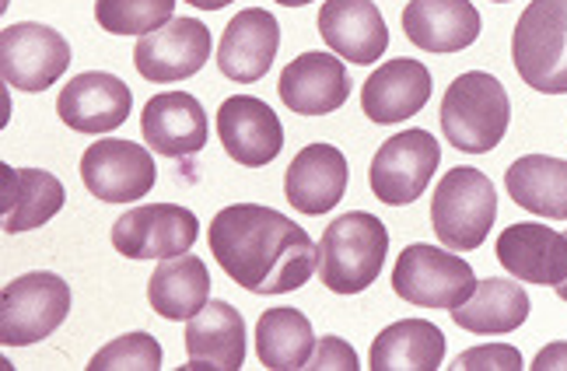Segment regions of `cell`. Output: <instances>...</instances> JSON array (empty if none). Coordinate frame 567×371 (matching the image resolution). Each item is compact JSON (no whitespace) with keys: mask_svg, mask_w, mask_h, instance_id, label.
Here are the masks:
<instances>
[{"mask_svg":"<svg viewBox=\"0 0 567 371\" xmlns=\"http://www.w3.org/2000/svg\"><path fill=\"white\" fill-rule=\"evenodd\" d=\"M134 109V95H130L126 81L105 71L78 74L63 84L56 99V113L74 134H113L120 130Z\"/></svg>","mask_w":567,"mask_h":371,"instance_id":"cell-14","label":"cell"},{"mask_svg":"<svg viewBox=\"0 0 567 371\" xmlns=\"http://www.w3.org/2000/svg\"><path fill=\"white\" fill-rule=\"evenodd\" d=\"M518 78L543 95H567V0H529L512 32Z\"/></svg>","mask_w":567,"mask_h":371,"instance_id":"cell-5","label":"cell"},{"mask_svg":"<svg viewBox=\"0 0 567 371\" xmlns=\"http://www.w3.org/2000/svg\"><path fill=\"white\" fill-rule=\"evenodd\" d=\"M480 11L470 0H410L403 35L424 53H460L480 39Z\"/></svg>","mask_w":567,"mask_h":371,"instance_id":"cell-22","label":"cell"},{"mask_svg":"<svg viewBox=\"0 0 567 371\" xmlns=\"http://www.w3.org/2000/svg\"><path fill=\"white\" fill-rule=\"evenodd\" d=\"M319 35L337 56L358 68H368L389 50V29L375 0H322Z\"/></svg>","mask_w":567,"mask_h":371,"instance_id":"cell-18","label":"cell"},{"mask_svg":"<svg viewBox=\"0 0 567 371\" xmlns=\"http://www.w3.org/2000/svg\"><path fill=\"white\" fill-rule=\"evenodd\" d=\"M305 368H312V371H358L361 364H358V354H354L351 343H343L340 337H322Z\"/></svg>","mask_w":567,"mask_h":371,"instance_id":"cell-33","label":"cell"},{"mask_svg":"<svg viewBox=\"0 0 567 371\" xmlns=\"http://www.w3.org/2000/svg\"><path fill=\"white\" fill-rule=\"evenodd\" d=\"M512 102L505 84L487 71L460 74L442 99V134L455 151L487 155L508 134Z\"/></svg>","mask_w":567,"mask_h":371,"instance_id":"cell-3","label":"cell"},{"mask_svg":"<svg viewBox=\"0 0 567 371\" xmlns=\"http://www.w3.org/2000/svg\"><path fill=\"white\" fill-rule=\"evenodd\" d=\"M442 147L427 130H403V134L389 137L372 158L368 168V183L372 193L389 207L413 204L431 186V176L439 172Z\"/></svg>","mask_w":567,"mask_h":371,"instance_id":"cell-8","label":"cell"},{"mask_svg":"<svg viewBox=\"0 0 567 371\" xmlns=\"http://www.w3.org/2000/svg\"><path fill=\"white\" fill-rule=\"evenodd\" d=\"M445 361V333L427 319H400L372 343V371H434Z\"/></svg>","mask_w":567,"mask_h":371,"instance_id":"cell-27","label":"cell"},{"mask_svg":"<svg viewBox=\"0 0 567 371\" xmlns=\"http://www.w3.org/2000/svg\"><path fill=\"white\" fill-rule=\"evenodd\" d=\"M141 130L147 147L165 158H189L196 151H204L210 137L207 109L189 92H162L147 99Z\"/></svg>","mask_w":567,"mask_h":371,"instance_id":"cell-19","label":"cell"},{"mask_svg":"<svg viewBox=\"0 0 567 371\" xmlns=\"http://www.w3.org/2000/svg\"><path fill=\"white\" fill-rule=\"evenodd\" d=\"M280 102L298 116L337 113L351 99V78L333 53H301L280 74Z\"/></svg>","mask_w":567,"mask_h":371,"instance_id":"cell-17","label":"cell"},{"mask_svg":"<svg viewBox=\"0 0 567 371\" xmlns=\"http://www.w3.org/2000/svg\"><path fill=\"white\" fill-rule=\"evenodd\" d=\"M0 196H4V231L21 235L53 221L63 210V183L47 168H0Z\"/></svg>","mask_w":567,"mask_h":371,"instance_id":"cell-24","label":"cell"},{"mask_svg":"<svg viewBox=\"0 0 567 371\" xmlns=\"http://www.w3.org/2000/svg\"><path fill=\"white\" fill-rule=\"evenodd\" d=\"M508 196L529 214L567 221V162L550 155H522L505 172Z\"/></svg>","mask_w":567,"mask_h":371,"instance_id":"cell-28","label":"cell"},{"mask_svg":"<svg viewBox=\"0 0 567 371\" xmlns=\"http://www.w3.org/2000/svg\"><path fill=\"white\" fill-rule=\"evenodd\" d=\"M316 351L312 322L298 309H267L256 322V354L264 368L274 371H295L309 364Z\"/></svg>","mask_w":567,"mask_h":371,"instance_id":"cell-29","label":"cell"},{"mask_svg":"<svg viewBox=\"0 0 567 371\" xmlns=\"http://www.w3.org/2000/svg\"><path fill=\"white\" fill-rule=\"evenodd\" d=\"M564 235H567V231H564ZM557 298H560V301H567V277L557 284Z\"/></svg>","mask_w":567,"mask_h":371,"instance_id":"cell-37","label":"cell"},{"mask_svg":"<svg viewBox=\"0 0 567 371\" xmlns=\"http://www.w3.org/2000/svg\"><path fill=\"white\" fill-rule=\"evenodd\" d=\"M497 264L522 284L557 288L567 277V235L539 221H515L497 235Z\"/></svg>","mask_w":567,"mask_h":371,"instance_id":"cell-15","label":"cell"},{"mask_svg":"<svg viewBox=\"0 0 567 371\" xmlns=\"http://www.w3.org/2000/svg\"><path fill=\"white\" fill-rule=\"evenodd\" d=\"M217 137L228 158L246 168H264L284 151V126L274 109L256 95H231L217 109Z\"/></svg>","mask_w":567,"mask_h":371,"instance_id":"cell-13","label":"cell"},{"mask_svg":"<svg viewBox=\"0 0 567 371\" xmlns=\"http://www.w3.org/2000/svg\"><path fill=\"white\" fill-rule=\"evenodd\" d=\"M389 253V231L375 214L351 210L326 225L319 243V280L333 295H361L379 280Z\"/></svg>","mask_w":567,"mask_h":371,"instance_id":"cell-2","label":"cell"},{"mask_svg":"<svg viewBox=\"0 0 567 371\" xmlns=\"http://www.w3.org/2000/svg\"><path fill=\"white\" fill-rule=\"evenodd\" d=\"M189 368L238 371L246 364V319L228 301H207L186 326Z\"/></svg>","mask_w":567,"mask_h":371,"instance_id":"cell-23","label":"cell"},{"mask_svg":"<svg viewBox=\"0 0 567 371\" xmlns=\"http://www.w3.org/2000/svg\"><path fill=\"white\" fill-rule=\"evenodd\" d=\"M494 4H508V0H494Z\"/></svg>","mask_w":567,"mask_h":371,"instance_id":"cell-38","label":"cell"},{"mask_svg":"<svg viewBox=\"0 0 567 371\" xmlns=\"http://www.w3.org/2000/svg\"><path fill=\"white\" fill-rule=\"evenodd\" d=\"M347 183H351V168H347V155L333 144H309L301 147L298 155L291 158L288 172H284V196L288 204L301 214H326L333 210L343 193Z\"/></svg>","mask_w":567,"mask_h":371,"instance_id":"cell-16","label":"cell"},{"mask_svg":"<svg viewBox=\"0 0 567 371\" xmlns=\"http://www.w3.org/2000/svg\"><path fill=\"white\" fill-rule=\"evenodd\" d=\"M280 47V25L277 18L264 8L238 11L221 35L217 50V68L235 84H252L274 68V56Z\"/></svg>","mask_w":567,"mask_h":371,"instance_id":"cell-21","label":"cell"},{"mask_svg":"<svg viewBox=\"0 0 567 371\" xmlns=\"http://www.w3.org/2000/svg\"><path fill=\"white\" fill-rule=\"evenodd\" d=\"M193 8H200V11H221V8H228L231 0H189Z\"/></svg>","mask_w":567,"mask_h":371,"instance_id":"cell-35","label":"cell"},{"mask_svg":"<svg viewBox=\"0 0 567 371\" xmlns=\"http://www.w3.org/2000/svg\"><path fill=\"white\" fill-rule=\"evenodd\" d=\"M277 4H284V8H301V4H312V0H277Z\"/></svg>","mask_w":567,"mask_h":371,"instance_id":"cell-36","label":"cell"},{"mask_svg":"<svg viewBox=\"0 0 567 371\" xmlns=\"http://www.w3.org/2000/svg\"><path fill=\"white\" fill-rule=\"evenodd\" d=\"M162 343L151 333H126L89 361V371H158Z\"/></svg>","mask_w":567,"mask_h":371,"instance_id":"cell-31","label":"cell"},{"mask_svg":"<svg viewBox=\"0 0 567 371\" xmlns=\"http://www.w3.org/2000/svg\"><path fill=\"white\" fill-rule=\"evenodd\" d=\"M200 238V221L179 204H147L126 210L113 225V246L126 259H172Z\"/></svg>","mask_w":567,"mask_h":371,"instance_id":"cell-11","label":"cell"},{"mask_svg":"<svg viewBox=\"0 0 567 371\" xmlns=\"http://www.w3.org/2000/svg\"><path fill=\"white\" fill-rule=\"evenodd\" d=\"M533 368L536 371H557V368L567 371V340H557L550 347H543V351L536 354V361H533Z\"/></svg>","mask_w":567,"mask_h":371,"instance_id":"cell-34","label":"cell"},{"mask_svg":"<svg viewBox=\"0 0 567 371\" xmlns=\"http://www.w3.org/2000/svg\"><path fill=\"white\" fill-rule=\"evenodd\" d=\"M497 221L494 183L473 165H455L431 196V225L439 243L452 253H473L487 243Z\"/></svg>","mask_w":567,"mask_h":371,"instance_id":"cell-4","label":"cell"},{"mask_svg":"<svg viewBox=\"0 0 567 371\" xmlns=\"http://www.w3.org/2000/svg\"><path fill=\"white\" fill-rule=\"evenodd\" d=\"M71 312V288L68 280L35 270L11 280L0 295V343L4 347H29L53 337Z\"/></svg>","mask_w":567,"mask_h":371,"instance_id":"cell-6","label":"cell"},{"mask_svg":"<svg viewBox=\"0 0 567 371\" xmlns=\"http://www.w3.org/2000/svg\"><path fill=\"white\" fill-rule=\"evenodd\" d=\"M455 368H460V371H484V368H491V371H518L522 354L508 343H484V347H470V351H463L460 361H455Z\"/></svg>","mask_w":567,"mask_h":371,"instance_id":"cell-32","label":"cell"},{"mask_svg":"<svg viewBox=\"0 0 567 371\" xmlns=\"http://www.w3.org/2000/svg\"><path fill=\"white\" fill-rule=\"evenodd\" d=\"M210 29L196 18H172L165 29L137 39L134 63L137 74L151 84H176L207 68L210 56Z\"/></svg>","mask_w":567,"mask_h":371,"instance_id":"cell-12","label":"cell"},{"mask_svg":"<svg viewBox=\"0 0 567 371\" xmlns=\"http://www.w3.org/2000/svg\"><path fill=\"white\" fill-rule=\"evenodd\" d=\"M452 319L460 330H470V333H487V337L512 333L529 319V295L522 288V280L515 277L476 280V291L463 305H455Z\"/></svg>","mask_w":567,"mask_h":371,"instance_id":"cell-25","label":"cell"},{"mask_svg":"<svg viewBox=\"0 0 567 371\" xmlns=\"http://www.w3.org/2000/svg\"><path fill=\"white\" fill-rule=\"evenodd\" d=\"M95 18L109 35H147L176 18V0H95Z\"/></svg>","mask_w":567,"mask_h":371,"instance_id":"cell-30","label":"cell"},{"mask_svg":"<svg viewBox=\"0 0 567 371\" xmlns=\"http://www.w3.org/2000/svg\"><path fill=\"white\" fill-rule=\"evenodd\" d=\"M147 301L168 322L193 319L210 301L207 264L193 253L162 259V267L147 280Z\"/></svg>","mask_w":567,"mask_h":371,"instance_id":"cell-26","label":"cell"},{"mask_svg":"<svg viewBox=\"0 0 567 371\" xmlns=\"http://www.w3.org/2000/svg\"><path fill=\"white\" fill-rule=\"evenodd\" d=\"M392 291L417 309H445L452 312L476 291V274L466 259L445 253L439 246L413 243L400 253L392 270Z\"/></svg>","mask_w":567,"mask_h":371,"instance_id":"cell-7","label":"cell"},{"mask_svg":"<svg viewBox=\"0 0 567 371\" xmlns=\"http://www.w3.org/2000/svg\"><path fill=\"white\" fill-rule=\"evenodd\" d=\"M158 165L151 151L134 141H95L81 155V183L105 204H134L155 189Z\"/></svg>","mask_w":567,"mask_h":371,"instance_id":"cell-10","label":"cell"},{"mask_svg":"<svg viewBox=\"0 0 567 371\" xmlns=\"http://www.w3.org/2000/svg\"><path fill=\"white\" fill-rule=\"evenodd\" d=\"M431 71L421 60H389L375 74L364 81L361 89V109L372 123H403L410 116H417L421 109L431 102Z\"/></svg>","mask_w":567,"mask_h":371,"instance_id":"cell-20","label":"cell"},{"mask_svg":"<svg viewBox=\"0 0 567 371\" xmlns=\"http://www.w3.org/2000/svg\"><path fill=\"white\" fill-rule=\"evenodd\" d=\"M71 68V47L56 29L18 21L0 32V74L18 92H47Z\"/></svg>","mask_w":567,"mask_h":371,"instance_id":"cell-9","label":"cell"},{"mask_svg":"<svg viewBox=\"0 0 567 371\" xmlns=\"http://www.w3.org/2000/svg\"><path fill=\"white\" fill-rule=\"evenodd\" d=\"M207 246L221 270L252 295H288L319 270V246L274 207L231 204L214 214Z\"/></svg>","mask_w":567,"mask_h":371,"instance_id":"cell-1","label":"cell"}]
</instances>
